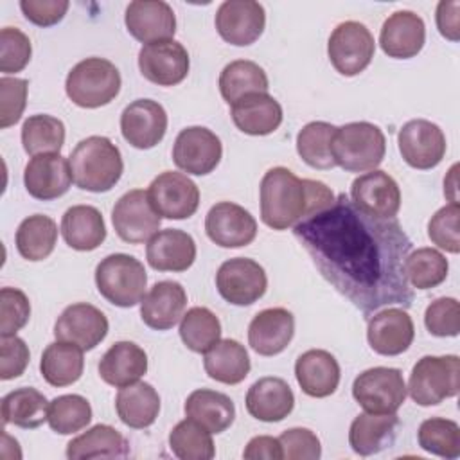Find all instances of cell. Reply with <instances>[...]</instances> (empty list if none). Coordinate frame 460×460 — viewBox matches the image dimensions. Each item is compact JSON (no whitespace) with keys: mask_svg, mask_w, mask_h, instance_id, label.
Masks as SVG:
<instances>
[{"mask_svg":"<svg viewBox=\"0 0 460 460\" xmlns=\"http://www.w3.org/2000/svg\"><path fill=\"white\" fill-rule=\"evenodd\" d=\"M49 401L36 388L23 386L9 392L2 399V422L32 429L49 420Z\"/></svg>","mask_w":460,"mask_h":460,"instance_id":"39","label":"cell"},{"mask_svg":"<svg viewBox=\"0 0 460 460\" xmlns=\"http://www.w3.org/2000/svg\"><path fill=\"white\" fill-rule=\"evenodd\" d=\"M31 352L27 343L13 336H0V379L9 381L22 376L29 365Z\"/></svg>","mask_w":460,"mask_h":460,"instance_id":"55","label":"cell"},{"mask_svg":"<svg viewBox=\"0 0 460 460\" xmlns=\"http://www.w3.org/2000/svg\"><path fill=\"white\" fill-rule=\"evenodd\" d=\"M295 334V318L284 307L262 309L248 325V343L261 356L280 354Z\"/></svg>","mask_w":460,"mask_h":460,"instance_id":"26","label":"cell"},{"mask_svg":"<svg viewBox=\"0 0 460 460\" xmlns=\"http://www.w3.org/2000/svg\"><path fill=\"white\" fill-rule=\"evenodd\" d=\"M95 284L101 296L119 307L142 302L147 286L144 264L128 253H111L95 268Z\"/></svg>","mask_w":460,"mask_h":460,"instance_id":"6","label":"cell"},{"mask_svg":"<svg viewBox=\"0 0 460 460\" xmlns=\"http://www.w3.org/2000/svg\"><path fill=\"white\" fill-rule=\"evenodd\" d=\"M413 320L402 307H386L368 320V345L381 356H397L406 352L413 341Z\"/></svg>","mask_w":460,"mask_h":460,"instance_id":"22","label":"cell"},{"mask_svg":"<svg viewBox=\"0 0 460 460\" xmlns=\"http://www.w3.org/2000/svg\"><path fill=\"white\" fill-rule=\"evenodd\" d=\"M111 223L122 241L140 244L158 232L162 216L151 205L147 190L133 189L115 203L111 210Z\"/></svg>","mask_w":460,"mask_h":460,"instance_id":"10","label":"cell"},{"mask_svg":"<svg viewBox=\"0 0 460 460\" xmlns=\"http://www.w3.org/2000/svg\"><path fill=\"white\" fill-rule=\"evenodd\" d=\"M212 433L192 419L180 420L169 433V447L180 460H210L216 455Z\"/></svg>","mask_w":460,"mask_h":460,"instance_id":"45","label":"cell"},{"mask_svg":"<svg viewBox=\"0 0 460 460\" xmlns=\"http://www.w3.org/2000/svg\"><path fill=\"white\" fill-rule=\"evenodd\" d=\"M419 446L442 458H458L460 456V426L444 417H431L422 420L417 431Z\"/></svg>","mask_w":460,"mask_h":460,"instance_id":"47","label":"cell"},{"mask_svg":"<svg viewBox=\"0 0 460 460\" xmlns=\"http://www.w3.org/2000/svg\"><path fill=\"white\" fill-rule=\"evenodd\" d=\"M205 232L221 248H241L255 239L257 221L244 207L219 201L205 217Z\"/></svg>","mask_w":460,"mask_h":460,"instance_id":"19","label":"cell"},{"mask_svg":"<svg viewBox=\"0 0 460 460\" xmlns=\"http://www.w3.org/2000/svg\"><path fill=\"white\" fill-rule=\"evenodd\" d=\"M120 72L104 58H86L66 75L65 92L81 108H101L111 102L120 92Z\"/></svg>","mask_w":460,"mask_h":460,"instance_id":"5","label":"cell"},{"mask_svg":"<svg viewBox=\"0 0 460 460\" xmlns=\"http://www.w3.org/2000/svg\"><path fill=\"white\" fill-rule=\"evenodd\" d=\"M322 277L363 314L385 305H411L413 289L404 273L411 241L394 219L361 212L347 194L293 226Z\"/></svg>","mask_w":460,"mask_h":460,"instance_id":"1","label":"cell"},{"mask_svg":"<svg viewBox=\"0 0 460 460\" xmlns=\"http://www.w3.org/2000/svg\"><path fill=\"white\" fill-rule=\"evenodd\" d=\"M128 455L129 444L113 426L108 424H95L66 444V458L70 460L124 458Z\"/></svg>","mask_w":460,"mask_h":460,"instance_id":"36","label":"cell"},{"mask_svg":"<svg viewBox=\"0 0 460 460\" xmlns=\"http://www.w3.org/2000/svg\"><path fill=\"white\" fill-rule=\"evenodd\" d=\"M70 4L66 0H22L20 9L23 16L38 25V27H50L63 20Z\"/></svg>","mask_w":460,"mask_h":460,"instance_id":"56","label":"cell"},{"mask_svg":"<svg viewBox=\"0 0 460 460\" xmlns=\"http://www.w3.org/2000/svg\"><path fill=\"white\" fill-rule=\"evenodd\" d=\"M374 52V36L367 29V25L359 22H341L329 36V61L341 75L352 77L363 72L370 65Z\"/></svg>","mask_w":460,"mask_h":460,"instance_id":"9","label":"cell"},{"mask_svg":"<svg viewBox=\"0 0 460 460\" xmlns=\"http://www.w3.org/2000/svg\"><path fill=\"white\" fill-rule=\"evenodd\" d=\"M350 201L372 217L394 219L401 208V189L386 171L374 169L352 181Z\"/></svg>","mask_w":460,"mask_h":460,"instance_id":"15","label":"cell"},{"mask_svg":"<svg viewBox=\"0 0 460 460\" xmlns=\"http://www.w3.org/2000/svg\"><path fill=\"white\" fill-rule=\"evenodd\" d=\"M235 128L246 135L264 137L282 124V106L270 93H250L232 104Z\"/></svg>","mask_w":460,"mask_h":460,"instance_id":"30","label":"cell"},{"mask_svg":"<svg viewBox=\"0 0 460 460\" xmlns=\"http://www.w3.org/2000/svg\"><path fill=\"white\" fill-rule=\"evenodd\" d=\"M185 415L201 424L210 433H223L235 419V406L232 399L221 392L199 388L189 394L185 401Z\"/></svg>","mask_w":460,"mask_h":460,"instance_id":"34","label":"cell"},{"mask_svg":"<svg viewBox=\"0 0 460 460\" xmlns=\"http://www.w3.org/2000/svg\"><path fill=\"white\" fill-rule=\"evenodd\" d=\"M58 243V225L52 217L32 214L16 230V250L27 261L47 259Z\"/></svg>","mask_w":460,"mask_h":460,"instance_id":"41","label":"cell"},{"mask_svg":"<svg viewBox=\"0 0 460 460\" xmlns=\"http://www.w3.org/2000/svg\"><path fill=\"white\" fill-rule=\"evenodd\" d=\"M458 217H460L458 203H449L438 208L428 223V237L431 239V243L449 253L460 252Z\"/></svg>","mask_w":460,"mask_h":460,"instance_id":"50","label":"cell"},{"mask_svg":"<svg viewBox=\"0 0 460 460\" xmlns=\"http://www.w3.org/2000/svg\"><path fill=\"white\" fill-rule=\"evenodd\" d=\"M223 156L219 137L203 126L181 129L172 146V162L187 174L205 176L212 172Z\"/></svg>","mask_w":460,"mask_h":460,"instance_id":"12","label":"cell"},{"mask_svg":"<svg viewBox=\"0 0 460 460\" xmlns=\"http://www.w3.org/2000/svg\"><path fill=\"white\" fill-rule=\"evenodd\" d=\"M23 183L34 199H56L63 196L72 185L70 164L59 153L36 155L25 165Z\"/></svg>","mask_w":460,"mask_h":460,"instance_id":"23","label":"cell"},{"mask_svg":"<svg viewBox=\"0 0 460 460\" xmlns=\"http://www.w3.org/2000/svg\"><path fill=\"white\" fill-rule=\"evenodd\" d=\"M248 413L262 422H279L286 419L295 406V395L289 385L280 377H261L246 394Z\"/></svg>","mask_w":460,"mask_h":460,"instance_id":"29","label":"cell"},{"mask_svg":"<svg viewBox=\"0 0 460 460\" xmlns=\"http://www.w3.org/2000/svg\"><path fill=\"white\" fill-rule=\"evenodd\" d=\"M92 420L90 402L77 394L59 395L49 404V426L59 435H72L86 428Z\"/></svg>","mask_w":460,"mask_h":460,"instance_id":"48","label":"cell"},{"mask_svg":"<svg viewBox=\"0 0 460 460\" xmlns=\"http://www.w3.org/2000/svg\"><path fill=\"white\" fill-rule=\"evenodd\" d=\"M458 9H460V2H456V0L440 2L437 5V27H438V32L446 40H449V41H458V38H460Z\"/></svg>","mask_w":460,"mask_h":460,"instance_id":"58","label":"cell"},{"mask_svg":"<svg viewBox=\"0 0 460 460\" xmlns=\"http://www.w3.org/2000/svg\"><path fill=\"white\" fill-rule=\"evenodd\" d=\"M340 365L336 358L322 349H311L298 356L295 363V377L304 394L309 397H327L340 385Z\"/></svg>","mask_w":460,"mask_h":460,"instance_id":"28","label":"cell"},{"mask_svg":"<svg viewBox=\"0 0 460 460\" xmlns=\"http://www.w3.org/2000/svg\"><path fill=\"white\" fill-rule=\"evenodd\" d=\"M22 144L31 156L59 153L65 144V124L52 115H31L22 126Z\"/></svg>","mask_w":460,"mask_h":460,"instance_id":"43","label":"cell"},{"mask_svg":"<svg viewBox=\"0 0 460 460\" xmlns=\"http://www.w3.org/2000/svg\"><path fill=\"white\" fill-rule=\"evenodd\" d=\"M268 75L255 61L235 59L219 74V92L232 106L250 93H268Z\"/></svg>","mask_w":460,"mask_h":460,"instance_id":"40","label":"cell"},{"mask_svg":"<svg viewBox=\"0 0 460 460\" xmlns=\"http://www.w3.org/2000/svg\"><path fill=\"white\" fill-rule=\"evenodd\" d=\"M424 323L433 336H458L460 332V305L456 298L440 296L433 300L424 313Z\"/></svg>","mask_w":460,"mask_h":460,"instance_id":"52","label":"cell"},{"mask_svg":"<svg viewBox=\"0 0 460 460\" xmlns=\"http://www.w3.org/2000/svg\"><path fill=\"white\" fill-rule=\"evenodd\" d=\"M406 394L399 368L374 367L361 372L352 383V397L368 413H397Z\"/></svg>","mask_w":460,"mask_h":460,"instance_id":"8","label":"cell"},{"mask_svg":"<svg viewBox=\"0 0 460 460\" xmlns=\"http://www.w3.org/2000/svg\"><path fill=\"white\" fill-rule=\"evenodd\" d=\"M426 41L424 20L413 11H395L379 32V45L388 58L410 59L417 56Z\"/></svg>","mask_w":460,"mask_h":460,"instance_id":"24","label":"cell"},{"mask_svg":"<svg viewBox=\"0 0 460 460\" xmlns=\"http://www.w3.org/2000/svg\"><path fill=\"white\" fill-rule=\"evenodd\" d=\"M187 293L180 282H156L140 302L142 322L155 331L172 329L183 316Z\"/></svg>","mask_w":460,"mask_h":460,"instance_id":"25","label":"cell"},{"mask_svg":"<svg viewBox=\"0 0 460 460\" xmlns=\"http://www.w3.org/2000/svg\"><path fill=\"white\" fill-rule=\"evenodd\" d=\"M115 410L126 426L144 429L149 428L158 417L160 395L149 383L137 381L119 390L115 397Z\"/></svg>","mask_w":460,"mask_h":460,"instance_id":"35","label":"cell"},{"mask_svg":"<svg viewBox=\"0 0 460 460\" xmlns=\"http://www.w3.org/2000/svg\"><path fill=\"white\" fill-rule=\"evenodd\" d=\"M189 66L187 49L174 40L147 43L138 52L140 74L158 86L181 83L189 74Z\"/></svg>","mask_w":460,"mask_h":460,"instance_id":"17","label":"cell"},{"mask_svg":"<svg viewBox=\"0 0 460 460\" xmlns=\"http://www.w3.org/2000/svg\"><path fill=\"white\" fill-rule=\"evenodd\" d=\"M146 259L158 271H185L196 261V243L183 230L165 228L147 241Z\"/></svg>","mask_w":460,"mask_h":460,"instance_id":"27","label":"cell"},{"mask_svg":"<svg viewBox=\"0 0 460 460\" xmlns=\"http://www.w3.org/2000/svg\"><path fill=\"white\" fill-rule=\"evenodd\" d=\"M259 196L261 219L273 230L293 228L336 199L323 181L298 178L286 167H273L262 176Z\"/></svg>","mask_w":460,"mask_h":460,"instance_id":"2","label":"cell"},{"mask_svg":"<svg viewBox=\"0 0 460 460\" xmlns=\"http://www.w3.org/2000/svg\"><path fill=\"white\" fill-rule=\"evenodd\" d=\"M332 158L347 172L374 171L385 158L386 138L372 122H349L336 128L332 138Z\"/></svg>","mask_w":460,"mask_h":460,"instance_id":"4","label":"cell"},{"mask_svg":"<svg viewBox=\"0 0 460 460\" xmlns=\"http://www.w3.org/2000/svg\"><path fill=\"white\" fill-rule=\"evenodd\" d=\"M264 25V7L255 0H225L216 11L219 36L235 47H246L257 41Z\"/></svg>","mask_w":460,"mask_h":460,"instance_id":"16","label":"cell"},{"mask_svg":"<svg viewBox=\"0 0 460 460\" xmlns=\"http://www.w3.org/2000/svg\"><path fill=\"white\" fill-rule=\"evenodd\" d=\"M399 151L402 160L413 169H433L446 155V135L431 120L413 119L408 120L397 135Z\"/></svg>","mask_w":460,"mask_h":460,"instance_id":"13","label":"cell"},{"mask_svg":"<svg viewBox=\"0 0 460 460\" xmlns=\"http://www.w3.org/2000/svg\"><path fill=\"white\" fill-rule=\"evenodd\" d=\"M460 390V359L455 354L424 356L410 374L406 392L420 406H435Z\"/></svg>","mask_w":460,"mask_h":460,"instance_id":"7","label":"cell"},{"mask_svg":"<svg viewBox=\"0 0 460 460\" xmlns=\"http://www.w3.org/2000/svg\"><path fill=\"white\" fill-rule=\"evenodd\" d=\"M180 338L192 352L205 354L221 340L219 318L207 307H190L180 320Z\"/></svg>","mask_w":460,"mask_h":460,"instance_id":"44","label":"cell"},{"mask_svg":"<svg viewBox=\"0 0 460 460\" xmlns=\"http://www.w3.org/2000/svg\"><path fill=\"white\" fill-rule=\"evenodd\" d=\"M279 442L288 460H318L322 455L320 438L307 428H289L280 433Z\"/></svg>","mask_w":460,"mask_h":460,"instance_id":"54","label":"cell"},{"mask_svg":"<svg viewBox=\"0 0 460 460\" xmlns=\"http://www.w3.org/2000/svg\"><path fill=\"white\" fill-rule=\"evenodd\" d=\"M65 243L77 252H92L106 239L102 214L92 205H74L61 217Z\"/></svg>","mask_w":460,"mask_h":460,"instance_id":"33","label":"cell"},{"mask_svg":"<svg viewBox=\"0 0 460 460\" xmlns=\"http://www.w3.org/2000/svg\"><path fill=\"white\" fill-rule=\"evenodd\" d=\"M449 264L444 253L435 248H417L410 252L404 262V273L411 288L431 289L447 277Z\"/></svg>","mask_w":460,"mask_h":460,"instance_id":"46","label":"cell"},{"mask_svg":"<svg viewBox=\"0 0 460 460\" xmlns=\"http://www.w3.org/2000/svg\"><path fill=\"white\" fill-rule=\"evenodd\" d=\"M72 181L88 192H108L122 176L124 162L119 147L106 137L81 140L68 156Z\"/></svg>","mask_w":460,"mask_h":460,"instance_id":"3","label":"cell"},{"mask_svg":"<svg viewBox=\"0 0 460 460\" xmlns=\"http://www.w3.org/2000/svg\"><path fill=\"white\" fill-rule=\"evenodd\" d=\"M32 56V45L27 34L16 27H4L0 32V70L16 74L27 66Z\"/></svg>","mask_w":460,"mask_h":460,"instance_id":"49","label":"cell"},{"mask_svg":"<svg viewBox=\"0 0 460 460\" xmlns=\"http://www.w3.org/2000/svg\"><path fill=\"white\" fill-rule=\"evenodd\" d=\"M147 372V354L133 341L113 343L99 361V376L104 383L124 388L137 383Z\"/></svg>","mask_w":460,"mask_h":460,"instance_id":"31","label":"cell"},{"mask_svg":"<svg viewBox=\"0 0 460 460\" xmlns=\"http://www.w3.org/2000/svg\"><path fill=\"white\" fill-rule=\"evenodd\" d=\"M108 318L92 304L77 302L58 316L54 323V336L59 341L74 343L83 350L95 349L108 334Z\"/></svg>","mask_w":460,"mask_h":460,"instance_id":"18","label":"cell"},{"mask_svg":"<svg viewBox=\"0 0 460 460\" xmlns=\"http://www.w3.org/2000/svg\"><path fill=\"white\" fill-rule=\"evenodd\" d=\"M147 196L165 219H187L199 207V189L183 172L164 171L149 185Z\"/></svg>","mask_w":460,"mask_h":460,"instance_id":"14","label":"cell"},{"mask_svg":"<svg viewBox=\"0 0 460 460\" xmlns=\"http://www.w3.org/2000/svg\"><path fill=\"white\" fill-rule=\"evenodd\" d=\"M124 23L128 32L142 41L155 43L172 40L176 32V16L164 0H135L126 7Z\"/></svg>","mask_w":460,"mask_h":460,"instance_id":"21","label":"cell"},{"mask_svg":"<svg viewBox=\"0 0 460 460\" xmlns=\"http://www.w3.org/2000/svg\"><path fill=\"white\" fill-rule=\"evenodd\" d=\"M456 167H458V165H453L451 171H449L451 183H449L447 180H444V194H447V192L451 190V194H449L451 203H458V201H456Z\"/></svg>","mask_w":460,"mask_h":460,"instance_id":"59","label":"cell"},{"mask_svg":"<svg viewBox=\"0 0 460 460\" xmlns=\"http://www.w3.org/2000/svg\"><path fill=\"white\" fill-rule=\"evenodd\" d=\"M216 288L228 304L250 305L266 293L268 277L257 261L234 257L219 266L216 273Z\"/></svg>","mask_w":460,"mask_h":460,"instance_id":"11","label":"cell"},{"mask_svg":"<svg viewBox=\"0 0 460 460\" xmlns=\"http://www.w3.org/2000/svg\"><path fill=\"white\" fill-rule=\"evenodd\" d=\"M243 456L248 460H282V446L279 438L270 435H257L253 437L244 451Z\"/></svg>","mask_w":460,"mask_h":460,"instance_id":"57","label":"cell"},{"mask_svg":"<svg viewBox=\"0 0 460 460\" xmlns=\"http://www.w3.org/2000/svg\"><path fill=\"white\" fill-rule=\"evenodd\" d=\"M397 426L399 417L395 413H359L350 424L349 444L361 456L376 455L394 442Z\"/></svg>","mask_w":460,"mask_h":460,"instance_id":"32","label":"cell"},{"mask_svg":"<svg viewBox=\"0 0 460 460\" xmlns=\"http://www.w3.org/2000/svg\"><path fill=\"white\" fill-rule=\"evenodd\" d=\"M31 316V304L23 291L2 288L0 291V336L16 334Z\"/></svg>","mask_w":460,"mask_h":460,"instance_id":"51","label":"cell"},{"mask_svg":"<svg viewBox=\"0 0 460 460\" xmlns=\"http://www.w3.org/2000/svg\"><path fill=\"white\" fill-rule=\"evenodd\" d=\"M83 349L66 343V341H54L49 343L41 354L40 370L43 379L50 386H68L75 383L83 376L84 358Z\"/></svg>","mask_w":460,"mask_h":460,"instance_id":"38","label":"cell"},{"mask_svg":"<svg viewBox=\"0 0 460 460\" xmlns=\"http://www.w3.org/2000/svg\"><path fill=\"white\" fill-rule=\"evenodd\" d=\"M205 372L210 379L223 385H237L250 372V356L237 340H219L203 358Z\"/></svg>","mask_w":460,"mask_h":460,"instance_id":"37","label":"cell"},{"mask_svg":"<svg viewBox=\"0 0 460 460\" xmlns=\"http://www.w3.org/2000/svg\"><path fill=\"white\" fill-rule=\"evenodd\" d=\"M27 88L29 83L20 77L0 79V128L5 129L14 126L25 110L27 104Z\"/></svg>","mask_w":460,"mask_h":460,"instance_id":"53","label":"cell"},{"mask_svg":"<svg viewBox=\"0 0 460 460\" xmlns=\"http://www.w3.org/2000/svg\"><path fill=\"white\" fill-rule=\"evenodd\" d=\"M120 131L129 146L151 149L162 142L167 131V113L164 106L153 99H137L124 108Z\"/></svg>","mask_w":460,"mask_h":460,"instance_id":"20","label":"cell"},{"mask_svg":"<svg viewBox=\"0 0 460 460\" xmlns=\"http://www.w3.org/2000/svg\"><path fill=\"white\" fill-rule=\"evenodd\" d=\"M336 133V126L314 120L305 124L296 135V151L300 158L313 169H332L336 162L332 158V138Z\"/></svg>","mask_w":460,"mask_h":460,"instance_id":"42","label":"cell"}]
</instances>
